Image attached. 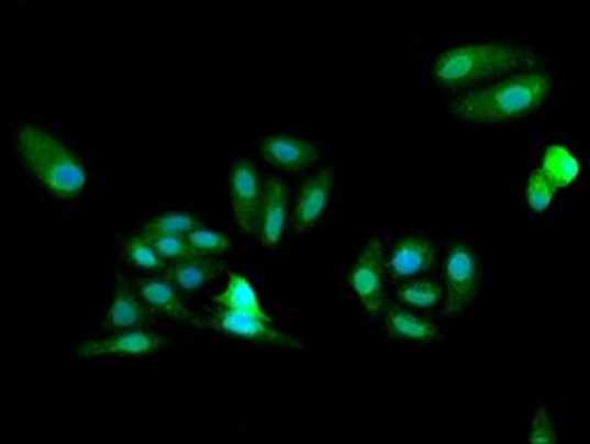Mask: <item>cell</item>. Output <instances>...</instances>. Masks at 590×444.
Listing matches in <instances>:
<instances>
[{"mask_svg": "<svg viewBox=\"0 0 590 444\" xmlns=\"http://www.w3.org/2000/svg\"><path fill=\"white\" fill-rule=\"evenodd\" d=\"M553 78L544 71H527L503 78L482 90H472L452 104V114L470 123H501L527 116L546 102Z\"/></svg>", "mask_w": 590, "mask_h": 444, "instance_id": "cell-1", "label": "cell"}, {"mask_svg": "<svg viewBox=\"0 0 590 444\" xmlns=\"http://www.w3.org/2000/svg\"><path fill=\"white\" fill-rule=\"evenodd\" d=\"M534 65L536 57L532 55V51H524V47L517 45H503V43L460 45L452 47V51H444L437 57L433 76L442 86L456 90Z\"/></svg>", "mask_w": 590, "mask_h": 444, "instance_id": "cell-2", "label": "cell"}, {"mask_svg": "<svg viewBox=\"0 0 590 444\" xmlns=\"http://www.w3.org/2000/svg\"><path fill=\"white\" fill-rule=\"evenodd\" d=\"M18 152L26 168L47 192L57 199H76L86 189L88 176L76 154L36 125H22L18 133Z\"/></svg>", "mask_w": 590, "mask_h": 444, "instance_id": "cell-3", "label": "cell"}, {"mask_svg": "<svg viewBox=\"0 0 590 444\" xmlns=\"http://www.w3.org/2000/svg\"><path fill=\"white\" fill-rule=\"evenodd\" d=\"M446 306L444 314L460 312L477 298L482 287V260L470 244H456L446 253L444 265Z\"/></svg>", "mask_w": 590, "mask_h": 444, "instance_id": "cell-4", "label": "cell"}, {"mask_svg": "<svg viewBox=\"0 0 590 444\" xmlns=\"http://www.w3.org/2000/svg\"><path fill=\"white\" fill-rule=\"evenodd\" d=\"M205 329H213L220 333H227L234 338H244L253 343H269L277 347H293V351H305V345L296 341L289 333H283L272 326V320H265L253 312L244 310H230V308H213L211 320H205Z\"/></svg>", "mask_w": 590, "mask_h": 444, "instance_id": "cell-5", "label": "cell"}, {"mask_svg": "<svg viewBox=\"0 0 590 444\" xmlns=\"http://www.w3.org/2000/svg\"><path fill=\"white\" fill-rule=\"evenodd\" d=\"M232 192V209L236 215L238 227L246 234H258L260 218H263V195L265 185L260 182V173L253 166L251 158H238L232 168L230 180Z\"/></svg>", "mask_w": 590, "mask_h": 444, "instance_id": "cell-6", "label": "cell"}, {"mask_svg": "<svg viewBox=\"0 0 590 444\" xmlns=\"http://www.w3.org/2000/svg\"><path fill=\"white\" fill-rule=\"evenodd\" d=\"M166 338L158 336L147 329H131L116 333L102 341H84L78 343V357H100V355H116V357H152L164 347Z\"/></svg>", "mask_w": 590, "mask_h": 444, "instance_id": "cell-7", "label": "cell"}, {"mask_svg": "<svg viewBox=\"0 0 590 444\" xmlns=\"http://www.w3.org/2000/svg\"><path fill=\"white\" fill-rule=\"evenodd\" d=\"M349 287L369 312H380L386 306L382 291V248L380 242H369L349 269Z\"/></svg>", "mask_w": 590, "mask_h": 444, "instance_id": "cell-8", "label": "cell"}, {"mask_svg": "<svg viewBox=\"0 0 590 444\" xmlns=\"http://www.w3.org/2000/svg\"><path fill=\"white\" fill-rule=\"evenodd\" d=\"M331 192H333V170L331 168H322L319 173H314V176H310L305 182H302L296 211L291 218L293 230L310 232L319 222V218L326 213Z\"/></svg>", "mask_w": 590, "mask_h": 444, "instance_id": "cell-9", "label": "cell"}, {"mask_svg": "<svg viewBox=\"0 0 590 444\" xmlns=\"http://www.w3.org/2000/svg\"><path fill=\"white\" fill-rule=\"evenodd\" d=\"M137 291L140 298L145 300L149 306V310H154L156 314H164L168 320H178V322H187L205 329V320H199V317L191 312L175 291V281L168 277H147L137 281Z\"/></svg>", "mask_w": 590, "mask_h": 444, "instance_id": "cell-10", "label": "cell"}, {"mask_svg": "<svg viewBox=\"0 0 590 444\" xmlns=\"http://www.w3.org/2000/svg\"><path fill=\"white\" fill-rule=\"evenodd\" d=\"M289 201L291 192L286 182L277 176H269L265 182V195H263V218H260V230L258 236L265 248H275L286 230V215H289Z\"/></svg>", "mask_w": 590, "mask_h": 444, "instance_id": "cell-11", "label": "cell"}, {"mask_svg": "<svg viewBox=\"0 0 590 444\" xmlns=\"http://www.w3.org/2000/svg\"><path fill=\"white\" fill-rule=\"evenodd\" d=\"M260 154L269 166H275L279 170H289V173L308 170L310 166L316 164V158H319L316 147H312L305 140H298L291 135L267 137L260 145Z\"/></svg>", "mask_w": 590, "mask_h": 444, "instance_id": "cell-12", "label": "cell"}, {"mask_svg": "<svg viewBox=\"0 0 590 444\" xmlns=\"http://www.w3.org/2000/svg\"><path fill=\"white\" fill-rule=\"evenodd\" d=\"M433 260L435 253L427 240H423V236H407L400 244H394L388 258V269L394 279H409L433 267Z\"/></svg>", "mask_w": 590, "mask_h": 444, "instance_id": "cell-13", "label": "cell"}, {"mask_svg": "<svg viewBox=\"0 0 590 444\" xmlns=\"http://www.w3.org/2000/svg\"><path fill=\"white\" fill-rule=\"evenodd\" d=\"M147 320H149V312L145 310V306L140 303L133 289L125 284V279L116 277V296H114V303H111V308L104 317L102 331L140 329V326L147 324Z\"/></svg>", "mask_w": 590, "mask_h": 444, "instance_id": "cell-14", "label": "cell"}, {"mask_svg": "<svg viewBox=\"0 0 590 444\" xmlns=\"http://www.w3.org/2000/svg\"><path fill=\"white\" fill-rule=\"evenodd\" d=\"M222 273H225V265L220 260H213L209 256H197L175 263L170 267V279L175 281V287L182 289L185 293H191L201 289L205 281L218 279Z\"/></svg>", "mask_w": 590, "mask_h": 444, "instance_id": "cell-15", "label": "cell"}, {"mask_svg": "<svg viewBox=\"0 0 590 444\" xmlns=\"http://www.w3.org/2000/svg\"><path fill=\"white\" fill-rule=\"evenodd\" d=\"M386 326L390 338L402 341H416V343H430L439 336V329L433 322H425L421 317L411 314L402 308H390L386 317Z\"/></svg>", "mask_w": 590, "mask_h": 444, "instance_id": "cell-16", "label": "cell"}, {"mask_svg": "<svg viewBox=\"0 0 590 444\" xmlns=\"http://www.w3.org/2000/svg\"><path fill=\"white\" fill-rule=\"evenodd\" d=\"M213 306L230 308V310H244V312H253V314H258V317H265V320H272V317H269L260 308L258 293H255L253 284L244 275H230L227 289L213 298Z\"/></svg>", "mask_w": 590, "mask_h": 444, "instance_id": "cell-17", "label": "cell"}, {"mask_svg": "<svg viewBox=\"0 0 590 444\" xmlns=\"http://www.w3.org/2000/svg\"><path fill=\"white\" fill-rule=\"evenodd\" d=\"M538 170L544 173V178L555 189H563L579 178V162L577 156H571V152H567L563 145H550Z\"/></svg>", "mask_w": 590, "mask_h": 444, "instance_id": "cell-18", "label": "cell"}, {"mask_svg": "<svg viewBox=\"0 0 590 444\" xmlns=\"http://www.w3.org/2000/svg\"><path fill=\"white\" fill-rule=\"evenodd\" d=\"M444 296L442 284L435 279H413V281H404L400 289H397V298L404 300L411 308L419 310H427L435 308Z\"/></svg>", "mask_w": 590, "mask_h": 444, "instance_id": "cell-19", "label": "cell"}, {"mask_svg": "<svg viewBox=\"0 0 590 444\" xmlns=\"http://www.w3.org/2000/svg\"><path fill=\"white\" fill-rule=\"evenodd\" d=\"M123 260L131 267H142V269H164L168 263L142 234L125 236L123 240Z\"/></svg>", "mask_w": 590, "mask_h": 444, "instance_id": "cell-20", "label": "cell"}, {"mask_svg": "<svg viewBox=\"0 0 590 444\" xmlns=\"http://www.w3.org/2000/svg\"><path fill=\"white\" fill-rule=\"evenodd\" d=\"M189 246L194 248L199 256H209V258H220L222 253H227L232 248V240L227 234L209 230V227H194L187 234Z\"/></svg>", "mask_w": 590, "mask_h": 444, "instance_id": "cell-21", "label": "cell"}, {"mask_svg": "<svg viewBox=\"0 0 590 444\" xmlns=\"http://www.w3.org/2000/svg\"><path fill=\"white\" fill-rule=\"evenodd\" d=\"M142 236L162 253L164 260H187L199 256V253L189 246L187 234H142Z\"/></svg>", "mask_w": 590, "mask_h": 444, "instance_id": "cell-22", "label": "cell"}, {"mask_svg": "<svg viewBox=\"0 0 590 444\" xmlns=\"http://www.w3.org/2000/svg\"><path fill=\"white\" fill-rule=\"evenodd\" d=\"M201 222L194 215L187 213H166L149 220L145 227H140L137 234H189L194 227H199Z\"/></svg>", "mask_w": 590, "mask_h": 444, "instance_id": "cell-23", "label": "cell"}, {"mask_svg": "<svg viewBox=\"0 0 590 444\" xmlns=\"http://www.w3.org/2000/svg\"><path fill=\"white\" fill-rule=\"evenodd\" d=\"M555 192H557V189L544 178V173L536 168L530 176V180H527V203H530V209L534 213H544L548 206L553 203Z\"/></svg>", "mask_w": 590, "mask_h": 444, "instance_id": "cell-24", "label": "cell"}, {"mask_svg": "<svg viewBox=\"0 0 590 444\" xmlns=\"http://www.w3.org/2000/svg\"><path fill=\"white\" fill-rule=\"evenodd\" d=\"M534 444H555L557 442V435L553 431V423L548 419V411L546 409H538L536 417H534V423H532V437H530Z\"/></svg>", "mask_w": 590, "mask_h": 444, "instance_id": "cell-25", "label": "cell"}]
</instances>
